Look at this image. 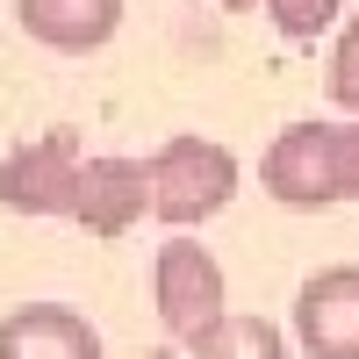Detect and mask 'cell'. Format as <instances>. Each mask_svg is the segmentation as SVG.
I'll use <instances>...</instances> for the list:
<instances>
[{
    "label": "cell",
    "instance_id": "obj_1",
    "mask_svg": "<svg viewBox=\"0 0 359 359\" xmlns=\"http://www.w3.org/2000/svg\"><path fill=\"white\" fill-rule=\"evenodd\" d=\"M151 302H158V323H165L172 345L194 352L201 338H216L230 323V280H223L216 252H201L194 237L158 245V259H151Z\"/></svg>",
    "mask_w": 359,
    "mask_h": 359
},
{
    "label": "cell",
    "instance_id": "obj_2",
    "mask_svg": "<svg viewBox=\"0 0 359 359\" xmlns=\"http://www.w3.org/2000/svg\"><path fill=\"white\" fill-rule=\"evenodd\" d=\"M237 194V158L216 137H165L151 151V216L172 230H194L223 216Z\"/></svg>",
    "mask_w": 359,
    "mask_h": 359
},
{
    "label": "cell",
    "instance_id": "obj_3",
    "mask_svg": "<svg viewBox=\"0 0 359 359\" xmlns=\"http://www.w3.org/2000/svg\"><path fill=\"white\" fill-rule=\"evenodd\" d=\"M79 130H43L36 144H15V151H0V201L15 208V216H72L79 208Z\"/></svg>",
    "mask_w": 359,
    "mask_h": 359
},
{
    "label": "cell",
    "instance_id": "obj_4",
    "mask_svg": "<svg viewBox=\"0 0 359 359\" xmlns=\"http://www.w3.org/2000/svg\"><path fill=\"white\" fill-rule=\"evenodd\" d=\"M259 180L280 208H331L338 194V123H287L259 158Z\"/></svg>",
    "mask_w": 359,
    "mask_h": 359
},
{
    "label": "cell",
    "instance_id": "obj_5",
    "mask_svg": "<svg viewBox=\"0 0 359 359\" xmlns=\"http://www.w3.org/2000/svg\"><path fill=\"white\" fill-rule=\"evenodd\" d=\"M294 345L309 359H359V266H323L294 287Z\"/></svg>",
    "mask_w": 359,
    "mask_h": 359
},
{
    "label": "cell",
    "instance_id": "obj_6",
    "mask_svg": "<svg viewBox=\"0 0 359 359\" xmlns=\"http://www.w3.org/2000/svg\"><path fill=\"white\" fill-rule=\"evenodd\" d=\"M144 208H151V165L144 158H86L79 208H72V223L86 237H123L144 223Z\"/></svg>",
    "mask_w": 359,
    "mask_h": 359
},
{
    "label": "cell",
    "instance_id": "obj_7",
    "mask_svg": "<svg viewBox=\"0 0 359 359\" xmlns=\"http://www.w3.org/2000/svg\"><path fill=\"white\" fill-rule=\"evenodd\" d=\"M0 359H101V331L65 302H29L0 323Z\"/></svg>",
    "mask_w": 359,
    "mask_h": 359
},
{
    "label": "cell",
    "instance_id": "obj_8",
    "mask_svg": "<svg viewBox=\"0 0 359 359\" xmlns=\"http://www.w3.org/2000/svg\"><path fill=\"white\" fill-rule=\"evenodd\" d=\"M22 29L43 50H101L115 29H123V0H15Z\"/></svg>",
    "mask_w": 359,
    "mask_h": 359
},
{
    "label": "cell",
    "instance_id": "obj_9",
    "mask_svg": "<svg viewBox=\"0 0 359 359\" xmlns=\"http://www.w3.org/2000/svg\"><path fill=\"white\" fill-rule=\"evenodd\" d=\"M194 359H287V338H280V323H266V316H230L216 338H201Z\"/></svg>",
    "mask_w": 359,
    "mask_h": 359
},
{
    "label": "cell",
    "instance_id": "obj_10",
    "mask_svg": "<svg viewBox=\"0 0 359 359\" xmlns=\"http://www.w3.org/2000/svg\"><path fill=\"white\" fill-rule=\"evenodd\" d=\"M266 15H273V29L287 43H316L323 29L345 15V0H266Z\"/></svg>",
    "mask_w": 359,
    "mask_h": 359
},
{
    "label": "cell",
    "instance_id": "obj_11",
    "mask_svg": "<svg viewBox=\"0 0 359 359\" xmlns=\"http://www.w3.org/2000/svg\"><path fill=\"white\" fill-rule=\"evenodd\" d=\"M331 101L345 108V115H359V8L345 15V29H338V50H331Z\"/></svg>",
    "mask_w": 359,
    "mask_h": 359
},
{
    "label": "cell",
    "instance_id": "obj_12",
    "mask_svg": "<svg viewBox=\"0 0 359 359\" xmlns=\"http://www.w3.org/2000/svg\"><path fill=\"white\" fill-rule=\"evenodd\" d=\"M338 194L359 201V115L338 123Z\"/></svg>",
    "mask_w": 359,
    "mask_h": 359
},
{
    "label": "cell",
    "instance_id": "obj_13",
    "mask_svg": "<svg viewBox=\"0 0 359 359\" xmlns=\"http://www.w3.org/2000/svg\"><path fill=\"white\" fill-rule=\"evenodd\" d=\"M208 8H223V15H245V8H259V0H208Z\"/></svg>",
    "mask_w": 359,
    "mask_h": 359
}]
</instances>
